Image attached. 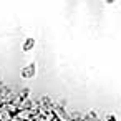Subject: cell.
<instances>
[{"label": "cell", "instance_id": "1", "mask_svg": "<svg viewBox=\"0 0 121 121\" xmlns=\"http://www.w3.org/2000/svg\"><path fill=\"white\" fill-rule=\"evenodd\" d=\"M35 73H37V66L33 63H30L28 66H25L22 70V76L23 78H32V76H35Z\"/></svg>", "mask_w": 121, "mask_h": 121}, {"label": "cell", "instance_id": "4", "mask_svg": "<svg viewBox=\"0 0 121 121\" xmlns=\"http://www.w3.org/2000/svg\"><path fill=\"white\" fill-rule=\"evenodd\" d=\"M76 121H80V119H76Z\"/></svg>", "mask_w": 121, "mask_h": 121}, {"label": "cell", "instance_id": "2", "mask_svg": "<svg viewBox=\"0 0 121 121\" xmlns=\"http://www.w3.org/2000/svg\"><path fill=\"white\" fill-rule=\"evenodd\" d=\"M33 45H35V40H33V38H28V40H25V43H23V50L28 52V50L33 48Z\"/></svg>", "mask_w": 121, "mask_h": 121}, {"label": "cell", "instance_id": "3", "mask_svg": "<svg viewBox=\"0 0 121 121\" xmlns=\"http://www.w3.org/2000/svg\"><path fill=\"white\" fill-rule=\"evenodd\" d=\"M109 121H114V118H113V116H109Z\"/></svg>", "mask_w": 121, "mask_h": 121}]
</instances>
